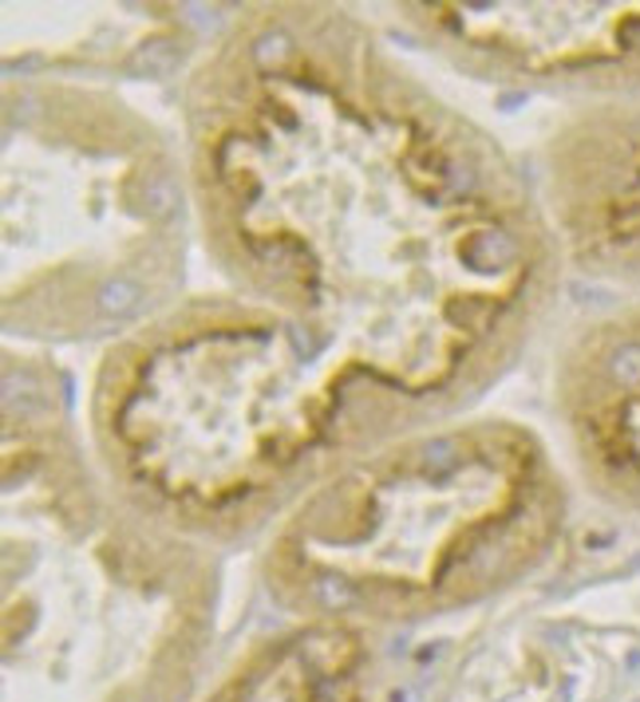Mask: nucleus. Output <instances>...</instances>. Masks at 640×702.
Wrapping results in <instances>:
<instances>
[{
	"label": "nucleus",
	"instance_id": "nucleus-1",
	"mask_svg": "<svg viewBox=\"0 0 640 702\" xmlns=\"http://www.w3.org/2000/svg\"><path fill=\"white\" fill-rule=\"evenodd\" d=\"M206 241L380 442L467 403L526 336L554 237L499 150L349 20L265 17L190 99Z\"/></svg>",
	"mask_w": 640,
	"mask_h": 702
},
{
	"label": "nucleus",
	"instance_id": "nucleus-2",
	"mask_svg": "<svg viewBox=\"0 0 640 702\" xmlns=\"http://www.w3.org/2000/svg\"><path fill=\"white\" fill-rule=\"evenodd\" d=\"M95 439L147 521L245 533L380 446L281 312L190 304L111 347Z\"/></svg>",
	"mask_w": 640,
	"mask_h": 702
},
{
	"label": "nucleus",
	"instance_id": "nucleus-3",
	"mask_svg": "<svg viewBox=\"0 0 640 702\" xmlns=\"http://www.w3.org/2000/svg\"><path fill=\"white\" fill-rule=\"evenodd\" d=\"M562 509L534 434L482 422L340 466L301 497L274 553L309 596L467 600L546 553Z\"/></svg>",
	"mask_w": 640,
	"mask_h": 702
},
{
	"label": "nucleus",
	"instance_id": "nucleus-4",
	"mask_svg": "<svg viewBox=\"0 0 640 702\" xmlns=\"http://www.w3.org/2000/svg\"><path fill=\"white\" fill-rule=\"evenodd\" d=\"M442 52L482 72L640 95V0L609 4H407Z\"/></svg>",
	"mask_w": 640,
	"mask_h": 702
},
{
	"label": "nucleus",
	"instance_id": "nucleus-5",
	"mask_svg": "<svg viewBox=\"0 0 640 702\" xmlns=\"http://www.w3.org/2000/svg\"><path fill=\"white\" fill-rule=\"evenodd\" d=\"M554 206L582 269L640 281V95L585 115L554 142Z\"/></svg>",
	"mask_w": 640,
	"mask_h": 702
},
{
	"label": "nucleus",
	"instance_id": "nucleus-6",
	"mask_svg": "<svg viewBox=\"0 0 640 702\" xmlns=\"http://www.w3.org/2000/svg\"><path fill=\"white\" fill-rule=\"evenodd\" d=\"M557 399L585 474L640 514V312L601 320L577 339Z\"/></svg>",
	"mask_w": 640,
	"mask_h": 702
}]
</instances>
